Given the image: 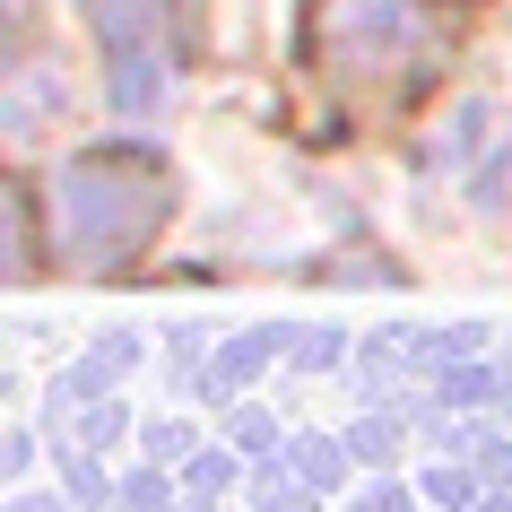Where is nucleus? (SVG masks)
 <instances>
[{
    "mask_svg": "<svg viewBox=\"0 0 512 512\" xmlns=\"http://www.w3.org/2000/svg\"><path fill=\"white\" fill-rule=\"evenodd\" d=\"M165 209H174L165 174H157L148 157H131V148L70 157V165L53 174V200H44L61 270H96V278L122 270V261H139L148 235L165 226Z\"/></svg>",
    "mask_w": 512,
    "mask_h": 512,
    "instance_id": "2",
    "label": "nucleus"
},
{
    "mask_svg": "<svg viewBox=\"0 0 512 512\" xmlns=\"http://www.w3.org/2000/svg\"><path fill=\"white\" fill-rule=\"evenodd\" d=\"M452 27L434 0H313L304 9V61L348 113H391L443 70Z\"/></svg>",
    "mask_w": 512,
    "mask_h": 512,
    "instance_id": "1",
    "label": "nucleus"
},
{
    "mask_svg": "<svg viewBox=\"0 0 512 512\" xmlns=\"http://www.w3.org/2000/svg\"><path fill=\"white\" fill-rule=\"evenodd\" d=\"M87 27L105 44L113 105L157 113L165 87H174V0H87Z\"/></svg>",
    "mask_w": 512,
    "mask_h": 512,
    "instance_id": "3",
    "label": "nucleus"
}]
</instances>
